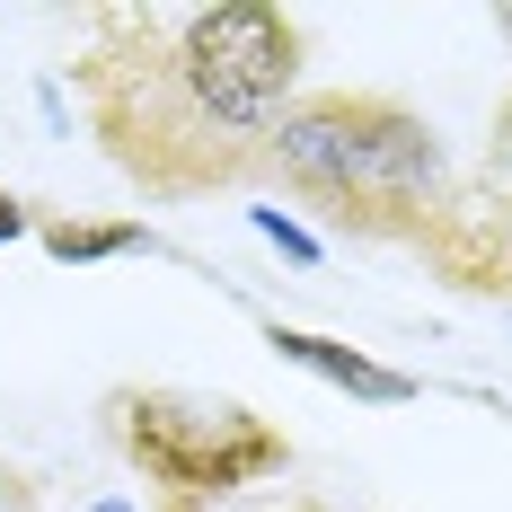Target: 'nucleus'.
I'll list each match as a JSON object with an SVG mask.
<instances>
[{
    "label": "nucleus",
    "instance_id": "obj_8",
    "mask_svg": "<svg viewBox=\"0 0 512 512\" xmlns=\"http://www.w3.org/2000/svg\"><path fill=\"white\" fill-rule=\"evenodd\" d=\"M18 230H27V204H18V195H0V248H9Z\"/></svg>",
    "mask_w": 512,
    "mask_h": 512
},
{
    "label": "nucleus",
    "instance_id": "obj_1",
    "mask_svg": "<svg viewBox=\"0 0 512 512\" xmlns=\"http://www.w3.org/2000/svg\"><path fill=\"white\" fill-rule=\"evenodd\" d=\"M292 80H301V27L265 0L124 9L106 18V45L80 62L115 168L142 177L151 195H204L265 159Z\"/></svg>",
    "mask_w": 512,
    "mask_h": 512
},
{
    "label": "nucleus",
    "instance_id": "obj_6",
    "mask_svg": "<svg viewBox=\"0 0 512 512\" xmlns=\"http://www.w3.org/2000/svg\"><path fill=\"white\" fill-rule=\"evenodd\" d=\"M124 248H151L142 221H45L53 265H98V256H124Z\"/></svg>",
    "mask_w": 512,
    "mask_h": 512
},
{
    "label": "nucleus",
    "instance_id": "obj_4",
    "mask_svg": "<svg viewBox=\"0 0 512 512\" xmlns=\"http://www.w3.org/2000/svg\"><path fill=\"white\" fill-rule=\"evenodd\" d=\"M424 248H433V265H442L460 292L512 301V98H504V115H495V142H486L477 186H460L451 204L433 212Z\"/></svg>",
    "mask_w": 512,
    "mask_h": 512
},
{
    "label": "nucleus",
    "instance_id": "obj_9",
    "mask_svg": "<svg viewBox=\"0 0 512 512\" xmlns=\"http://www.w3.org/2000/svg\"><path fill=\"white\" fill-rule=\"evenodd\" d=\"M98 512H133V504H98Z\"/></svg>",
    "mask_w": 512,
    "mask_h": 512
},
{
    "label": "nucleus",
    "instance_id": "obj_3",
    "mask_svg": "<svg viewBox=\"0 0 512 512\" xmlns=\"http://www.w3.org/2000/svg\"><path fill=\"white\" fill-rule=\"evenodd\" d=\"M124 415V451L133 468L168 486L177 504H212V495H239L256 477H274V468L292 460V442L265 424L256 407L239 398H195V389H133V398H115Z\"/></svg>",
    "mask_w": 512,
    "mask_h": 512
},
{
    "label": "nucleus",
    "instance_id": "obj_2",
    "mask_svg": "<svg viewBox=\"0 0 512 512\" xmlns=\"http://www.w3.org/2000/svg\"><path fill=\"white\" fill-rule=\"evenodd\" d=\"M265 159L283 168L292 195H309L327 221L362 239H424L433 212L451 204L433 124L371 89H327V98L283 106V124L265 133Z\"/></svg>",
    "mask_w": 512,
    "mask_h": 512
},
{
    "label": "nucleus",
    "instance_id": "obj_5",
    "mask_svg": "<svg viewBox=\"0 0 512 512\" xmlns=\"http://www.w3.org/2000/svg\"><path fill=\"white\" fill-rule=\"evenodd\" d=\"M265 345L283 362H301V371H318L327 389H345V398H362V407H407L415 398V380L407 371H389V362H371V354H354V345H336V336H309V327H265Z\"/></svg>",
    "mask_w": 512,
    "mask_h": 512
},
{
    "label": "nucleus",
    "instance_id": "obj_7",
    "mask_svg": "<svg viewBox=\"0 0 512 512\" xmlns=\"http://www.w3.org/2000/svg\"><path fill=\"white\" fill-rule=\"evenodd\" d=\"M248 221H256V230H265V239H274V248H283V256H292V265H318V239H309L301 221H283V212H274V204H256Z\"/></svg>",
    "mask_w": 512,
    "mask_h": 512
}]
</instances>
